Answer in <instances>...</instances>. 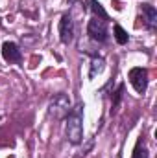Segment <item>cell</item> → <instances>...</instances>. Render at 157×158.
<instances>
[{"label":"cell","mask_w":157,"mask_h":158,"mask_svg":"<svg viewBox=\"0 0 157 158\" xmlns=\"http://www.w3.org/2000/svg\"><path fill=\"white\" fill-rule=\"evenodd\" d=\"M67 138L72 145H78L83 140V105L70 109L67 116Z\"/></svg>","instance_id":"1"},{"label":"cell","mask_w":157,"mask_h":158,"mask_svg":"<svg viewBox=\"0 0 157 158\" xmlns=\"http://www.w3.org/2000/svg\"><path fill=\"white\" fill-rule=\"evenodd\" d=\"M107 20H109V17H102V15H94L89 20L87 33H89V37L92 40H96V42H107V39H109Z\"/></svg>","instance_id":"2"},{"label":"cell","mask_w":157,"mask_h":158,"mask_svg":"<svg viewBox=\"0 0 157 158\" xmlns=\"http://www.w3.org/2000/svg\"><path fill=\"white\" fill-rule=\"evenodd\" d=\"M69 112H70V99H69V96L63 94V92L56 94L52 98L50 105H48V114L56 119H63L69 116Z\"/></svg>","instance_id":"3"},{"label":"cell","mask_w":157,"mask_h":158,"mask_svg":"<svg viewBox=\"0 0 157 158\" xmlns=\"http://www.w3.org/2000/svg\"><path fill=\"white\" fill-rule=\"evenodd\" d=\"M128 77H129V83H131V86L135 88L137 94H144L146 92V88H148V72L144 68H141V66L131 68Z\"/></svg>","instance_id":"4"},{"label":"cell","mask_w":157,"mask_h":158,"mask_svg":"<svg viewBox=\"0 0 157 158\" xmlns=\"http://www.w3.org/2000/svg\"><path fill=\"white\" fill-rule=\"evenodd\" d=\"M59 39L63 44H70L74 39V20L70 13H63L59 20Z\"/></svg>","instance_id":"5"},{"label":"cell","mask_w":157,"mask_h":158,"mask_svg":"<svg viewBox=\"0 0 157 158\" xmlns=\"http://www.w3.org/2000/svg\"><path fill=\"white\" fill-rule=\"evenodd\" d=\"M2 57H4V61H6V63L15 64V63H20L22 53H20V50H19V46H17L15 42L6 40V42L2 44Z\"/></svg>","instance_id":"6"},{"label":"cell","mask_w":157,"mask_h":158,"mask_svg":"<svg viewBox=\"0 0 157 158\" xmlns=\"http://www.w3.org/2000/svg\"><path fill=\"white\" fill-rule=\"evenodd\" d=\"M142 20L148 30H155L157 26V11L152 4H142Z\"/></svg>","instance_id":"7"},{"label":"cell","mask_w":157,"mask_h":158,"mask_svg":"<svg viewBox=\"0 0 157 158\" xmlns=\"http://www.w3.org/2000/svg\"><path fill=\"white\" fill-rule=\"evenodd\" d=\"M104 68H105V61H104V57H98V55H94L92 57V61H91V70H89V77H96L98 74H102L104 72Z\"/></svg>","instance_id":"8"},{"label":"cell","mask_w":157,"mask_h":158,"mask_svg":"<svg viewBox=\"0 0 157 158\" xmlns=\"http://www.w3.org/2000/svg\"><path fill=\"white\" fill-rule=\"evenodd\" d=\"M133 158H148V149H146V143H144L142 138H139V142H137V145H135Z\"/></svg>","instance_id":"9"},{"label":"cell","mask_w":157,"mask_h":158,"mask_svg":"<svg viewBox=\"0 0 157 158\" xmlns=\"http://www.w3.org/2000/svg\"><path fill=\"white\" fill-rule=\"evenodd\" d=\"M113 31H115V39H117L118 44H126L128 42V39H129V35L124 31V28L122 26H118V24H115V28H113Z\"/></svg>","instance_id":"10"},{"label":"cell","mask_w":157,"mask_h":158,"mask_svg":"<svg viewBox=\"0 0 157 158\" xmlns=\"http://www.w3.org/2000/svg\"><path fill=\"white\" fill-rule=\"evenodd\" d=\"M122 92H124V85H118V88L113 92V110L118 107V103L122 99Z\"/></svg>","instance_id":"11"}]
</instances>
